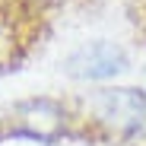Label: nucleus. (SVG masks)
Here are the masks:
<instances>
[{
	"label": "nucleus",
	"instance_id": "423d86ee",
	"mask_svg": "<svg viewBox=\"0 0 146 146\" xmlns=\"http://www.w3.org/2000/svg\"><path fill=\"white\" fill-rule=\"evenodd\" d=\"M130 13H133L137 35H143V41H146V0H130Z\"/></svg>",
	"mask_w": 146,
	"mask_h": 146
},
{
	"label": "nucleus",
	"instance_id": "39448f33",
	"mask_svg": "<svg viewBox=\"0 0 146 146\" xmlns=\"http://www.w3.org/2000/svg\"><path fill=\"white\" fill-rule=\"evenodd\" d=\"M67 3H70V0H0V10H10L13 16L32 19V22H41L51 10L67 7Z\"/></svg>",
	"mask_w": 146,
	"mask_h": 146
},
{
	"label": "nucleus",
	"instance_id": "6e6552de",
	"mask_svg": "<svg viewBox=\"0 0 146 146\" xmlns=\"http://www.w3.org/2000/svg\"><path fill=\"white\" fill-rule=\"evenodd\" d=\"M0 143H3V140H0Z\"/></svg>",
	"mask_w": 146,
	"mask_h": 146
},
{
	"label": "nucleus",
	"instance_id": "20e7f679",
	"mask_svg": "<svg viewBox=\"0 0 146 146\" xmlns=\"http://www.w3.org/2000/svg\"><path fill=\"white\" fill-rule=\"evenodd\" d=\"M41 22L13 16L10 10H0V73L16 70V64L26 57L32 38L38 35Z\"/></svg>",
	"mask_w": 146,
	"mask_h": 146
},
{
	"label": "nucleus",
	"instance_id": "0eeeda50",
	"mask_svg": "<svg viewBox=\"0 0 146 146\" xmlns=\"http://www.w3.org/2000/svg\"><path fill=\"white\" fill-rule=\"evenodd\" d=\"M127 146H146V140H137V143H127Z\"/></svg>",
	"mask_w": 146,
	"mask_h": 146
},
{
	"label": "nucleus",
	"instance_id": "f257e3e1",
	"mask_svg": "<svg viewBox=\"0 0 146 146\" xmlns=\"http://www.w3.org/2000/svg\"><path fill=\"white\" fill-rule=\"evenodd\" d=\"M80 111L86 143L102 146H127L146 140V89L130 83L95 86L73 95Z\"/></svg>",
	"mask_w": 146,
	"mask_h": 146
},
{
	"label": "nucleus",
	"instance_id": "7ed1b4c3",
	"mask_svg": "<svg viewBox=\"0 0 146 146\" xmlns=\"http://www.w3.org/2000/svg\"><path fill=\"white\" fill-rule=\"evenodd\" d=\"M60 70L67 80L80 83L83 89H95V86L121 83L133 70V57L121 41L89 38V41H80L76 48H70L64 54Z\"/></svg>",
	"mask_w": 146,
	"mask_h": 146
},
{
	"label": "nucleus",
	"instance_id": "f03ea898",
	"mask_svg": "<svg viewBox=\"0 0 146 146\" xmlns=\"http://www.w3.org/2000/svg\"><path fill=\"white\" fill-rule=\"evenodd\" d=\"M0 140L54 146L64 140H86V130L73 95H26L0 111Z\"/></svg>",
	"mask_w": 146,
	"mask_h": 146
}]
</instances>
